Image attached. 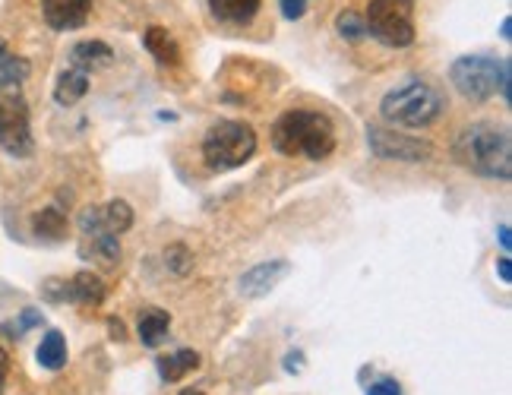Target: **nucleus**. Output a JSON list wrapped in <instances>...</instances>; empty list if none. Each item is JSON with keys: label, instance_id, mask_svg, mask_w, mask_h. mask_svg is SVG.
Returning <instances> with one entry per match:
<instances>
[{"label": "nucleus", "instance_id": "nucleus-1", "mask_svg": "<svg viewBox=\"0 0 512 395\" xmlns=\"http://www.w3.org/2000/svg\"><path fill=\"white\" fill-rule=\"evenodd\" d=\"M452 155L462 168L487 177V181H509L512 177V136L503 124H468L452 143Z\"/></svg>", "mask_w": 512, "mask_h": 395}, {"label": "nucleus", "instance_id": "nucleus-2", "mask_svg": "<svg viewBox=\"0 0 512 395\" xmlns=\"http://www.w3.org/2000/svg\"><path fill=\"white\" fill-rule=\"evenodd\" d=\"M272 146L288 158L301 155L310 162H323L336 152V127L320 111H285L272 127Z\"/></svg>", "mask_w": 512, "mask_h": 395}, {"label": "nucleus", "instance_id": "nucleus-3", "mask_svg": "<svg viewBox=\"0 0 512 395\" xmlns=\"http://www.w3.org/2000/svg\"><path fill=\"white\" fill-rule=\"evenodd\" d=\"M443 95L424 79H405L402 86L389 89L380 102L383 121L396 127H430L443 114Z\"/></svg>", "mask_w": 512, "mask_h": 395}, {"label": "nucleus", "instance_id": "nucleus-4", "mask_svg": "<svg viewBox=\"0 0 512 395\" xmlns=\"http://www.w3.org/2000/svg\"><path fill=\"white\" fill-rule=\"evenodd\" d=\"M256 152V133L241 121L212 124L203 140V162L212 171H234L247 165Z\"/></svg>", "mask_w": 512, "mask_h": 395}, {"label": "nucleus", "instance_id": "nucleus-5", "mask_svg": "<svg viewBox=\"0 0 512 395\" xmlns=\"http://www.w3.org/2000/svg\"><path fill=\"white\" fill-rule=\"evenodd\" d=\"M411 16H415V0H370L364 26H367V35L377 38L380 45L408 48L415 42Z\"/></svg>", "mask_w": 512, "mask_h": 395}, {"label": "nucleus", "instance_id": "nucleus-6", "mask_svg": "<svg viewBox=\"0 0 512 395\" xmlns=\"http://www.w3.org/2000/svg\"><path fill=\"white\" fill-rule=\"evenodd\" d=\"M449 79L456 92L468 102H490L497 95L500 86V61L487 54H468L459 57L456 64L449 67Z\"/></svg>", "mask_w": 512, "mask_h": 395}, {"label": "nucleus", "instance_id": "nucleus-7", "mask_svg": "<svg viewBox=\"0 0 512 395\" xmlns=\"http://www.w3.org/2000/svg\"><path fill=\"white\" fill-rule=\"evenodd\" d=\"M0 146L13 158H29L35 149L29 127V105L16 92H0Z\"/></svg>", "mask_w": 512, "mask_h": 395}, {"label": "nucleus", "instance_id": "nucleus-8", "mask_svg": "<svg viewBox=\"0 0 512 395\" xmlns=\"http://www.w3.org/2000/svg\"><path fill=\"white\" fill-rule=\"evenodd\" d=\"M367 143L373 155L389 158V162H427L433 155V143L389 127H367Z\"/></svg>", "mask_w": 512, "mask_h": 395}, {"label": "nucleus", "instance_id": "nucleus-9", "mask_svg": "<svg viewBox=\"0 0 512 395\" xmlns=\"http://www.w3.org/2000/svg\"><path fill=\"white\" fill-rule=\"evenodd\" d=\"M45 294L54 301H70V304H83V307H95L105 301V282L98 279L95 272H80L73 275L70 282H51L45 285Z\"/></svg>", "mask_w": 512, "mask_h": 395}, {"label": "nucleus", "instance_id": "nucleus-10", "mask_svg": "<svg viewBox=\"0 0 512 395\" xmlns=\"http://www.w3.org/2000/svg\"><path fill=\"white\" fill-rule=\"evenodd\" d=\"M42 13L54 32H73L86 26L92 0H42Z\"/></svg>", "mask_w": 512, "mask_h": 395}, {"label": "nucleus", "instance_id": "nucleus-11", "mask_svg": "<svg viewBox=\"0 0 512 395\" xmlns=\"http://www.w3.org/2000/svg\"><path fill=\"white\" fill-rule=\"evenodd\" d=\"M288 275V263L285 260H272V263H260V266H253L241 275V294L244 298H263V294H269L275 285H279L282 279Z\"/></svg>", "mask_w": 512, "mask_h": 395}, {"label": "nucleus", "instance_id": "nucleus-12", "mask_svg": "<svg viewBox=\"0 0 512 395\" xmlns=\"http://www.w3.org/2000/svg\"><path fill=\"white\" fill-rule=\"evenodd\" d=\"M263 0H209V10L212 16L219 19V23H228V26H244L250 19L260 13Z\"/></svg>", "mask_w": 512, "mask_h": 395}, {"label": "nucleus", "instance_id": "nucleus-13", "mask_svg": "<svg viewBox=\"0 0 512 395\" xmlns=\"http://www.w3.org/2000/svg\"><path fill=\"white\" fill-rule=\"evenodd\" d=\"M29 61L26 57H16L7 42L0 38V92H16L19 86L26 83V76H29Z\"/></svg>", "mask_w": 512, "mask_h": 395}, {"label": "nucleus", "instance_id": "nucleus-14", "mask_svg": "<svg viewBox=\"0 0 512 395\" xmlns=\"http://www.w3.org/2000/svg\"><path fill=\"white\" fill-rule=\"evenodd\" d=\"M86 92H89V73L80 67L64 70L54 83V98H57V105H64V108H73Z\"/></svg>", "mask_w": 512, "mask_h": 395}, {"label": "nucleus", "instance_id": "nucleus-15", "mask_svg": "<svg viewBox=\"0 0 512 395\" xmlns=\"http://www.w3.org/2000/svg\"><path fill=\"white\" fill-rule=\"evenodd\" d=\"M200 354L184 348V351H174V354H159V361H155V367H159V377L165 383H177L184 380L187 373H193L196 367H200Z\"/></svg>", "mask_w": 512, "mask_h": 395}, {"label": "nucleus", "instance_id": "nucleus-16", "mask_svg": "<svg viewBox=\"0 0 512 395\" xmlns=\"http://www.w3.org/2000/svg\"><path fill=\"white\" fill-rule=\"evenodd\" d=\"M168 329H171V316L159 307H149L140 313V323H136V332H140V342L146 348H159L168 339Z\"/></svg>", "mask_w": 512, "mask_h": 395}, {"label": "nucleus", "instance_id": "nucleus-17", "mask_svg": "<svg viewBox=\"0 0 512 395\" xmlns=\"http://www.w3.org/2000/svg\"><path fill=\"white\" fill-rule=\"evenodd\" d=\"M143 45L162 67H174L177 61H181V48H177V42L162 26H149L146 35H143Z\"/></svg>", "mask_w": 512, "mask_h": 395}, {"label": "nucleus", "instance_id": "nucleus-18", "mask_svg": "<svg viewBox=\"0 0 512 395\" xmlns=\"http://www.w3.org/2000/svg\"><path fill=\"white\" fill-rule=\"evenodd\" d=\"M80 250L86 260H95L102 266H114L121 260V244H117V234H89L80 241Z\"/></svg>", "mask_w": 512, "mask_h": 395}, {"label": "nucleus", "instance_id": "nucleus-19", "mask_svg": "<svg viewBox=\"0 0 512 395\" xmlns=\"http://www.w3.org/2000/svg\"><path fill=\"white\" fill-rule=\"evenodd\" d=\"M70 61H73V67L92 73L98 67H108L114 61V51L105 42H80V45H73Z\"/></svg>", "mask_w": 512, "mask_h": 395}, {"label": "nucleus", "instance_id": "nucleus-20", "mask_svg": "<svg viewBox=\"0 0 512 395\" xmlns=\"http://www.w3.org/2000/svg\"><path fill=\"white\" fill-rule=\"evenodd\" d=\"M35 358L45 370H64L67 367V339L57 329H48L42 345L35 351Z\"/></svg>", "mask_w": 512, "mask_h": 395}, {"label": "nucleus", "instance_id": "nucleus-21", "mask_svg": "<svg viewBox=\"0 0 512 395\" xmlns=\"http://www.w3.org/2000/svg\"><path fill=\"white\" fill-rule=\"evenodd\" d=\"M32 228H35L38 237H42V241H64V237H67V219H64V212L57 206L35 212L32 215Z\"/></svg>", "mask_w": 512, "mask_h": 395}, {"label": "nucleus", "instance_id": "nucleus-22", "mask_svg": "<svg viewBox=\"0 0 512 395\" xmlns=\"http://www.w3.org/2000/svg\"><path fill=\"white\" fill-rule=\"evenodd\" d=\"M102 219L111 234H124L133 228V209L124 200H111L108 206H102Z\"/></svg>", "mask_w": 512, "mask_h": 395}, {"label": "nucleus", "instance_id": "nucleus-23", "mask_svg": "<svg viewBox=\"0 0 512 395\" xmlns=\"http://www.w3.org/2000/svg\"><path fill=\"white\" fill-rule=\"evenodd\" d=\"M336 26H339V35H342V38H348V42H358V38H364V35H367L364 16H358L354 10H345V13H339Z\"/></svg>", "mask_w": 512, "mask_h": 395}, {"label": "nucleus", "instance_id": "nucleus-24", "mask_svg": "<svg viewBox=\"0 0 512 395\" xmlns=\"http://www.w3.org/2000/svg\"><path fill=\"white\" fill-rule=\"evenodd\" d=\"M165 263L174 275H187L190 272V250L184 244H174L165 250Z\"/></svg>", "mask_w": 512, "mask_h": 395}, {"label": "nucleus", "instance_id": "nucleus-25", "mask_svg": "<svg viewBox=\"0 0 512 395\" xmlns=\"http://www.w3.org/2000/svg\"><path fill=\"white\" fill-rule=\"evenodd\" d=\"M42 323V313L38 310H26L19 320H13V323H4V332L7 335H13V339H19V335H26L29 332V326H38Z\"/></svg>", "mask_w": 512, "mask_h": 395}, {"label": "nucleus", "instance_id": "nucleus-26", "mask_svg": "<svg viewBox=\"0 0 512 395\" xmlns=\"http://www.w3.org/2000/svg\"><path fill=\"white\" fill-rule=\"evenodd\" d=\"M500 95H503V102L509 105L512 102V64L509 61H500Z\"/></svg>", "mask_w": 512, "mask_h": 395}, {"label": "nucleus", "instance_id": "nucleus-27", "mask_svg": "<svg viewBox=\"0 0 512 395\" xmlns=\"http://www.w3.org/2000/svg\"><path fill=\"white\" fill-rule=\"evenodd\" d=\"M279 7H282V16L285 19H301L307 13V0H279Z\"/></svg>", "mask_w": 512, "mask_h": 395}, {"label": "nucleus", "instance_id": "nucleus-28", "mask_svg": "<svg viewBox=\"0 0 512 395\" xmlns=\"http://www.w3.org/2000/svg\"><path fill=\"white\" fill-rule=\"evenodd\" d=\"M367 395H402V386L392 380V377H383V380H377V383L370 386Z\"/></svg>", "mask_w": 512, "mask_h": 395}, {"label": "nucleus", "instance_id": "nucleus-29", "mask_svg": "<svg viewBox=\"0 0 512 395\" xmlns=\"http://www.w3.org/2000/svg\"><path fill=\"white\" fill-rule=\"evenodd\" d=\"M7 373H10V358H7V351L0 348V395L7 389Z\"/></svg>", "mask_w": 512, "mask_h": 395}, {"label": "nucleus", "instance_id": "nucleus-30", "mask_svg": "<svg viewBox=\"0 0 512 395\" xmlns=\"http://www.w3.org/2000/svg\"><path fill=\"white\" fill-rule=\"evenodd\" d=\"M108 329H111V339H114V342H124V339H127L124 323L117 320V316H111V320H108Z\"/></svg>", "mask_w": 512, "mask_h": 395}, {"label": "nucleus", "instance_id": "nucleus-31", "mask_svg": "<svg viewBox=\"0 0 512 395\" xmlns=\"http://www.w3.org/2000/svg\"><path fill=\"white\" fill-rule=\"evenodd\" d=\"M497 272H500V282H506V285L512 282V266H509V256L506 253L497 260Z\"/></svg>", "mask_w": 512, "mask_h": 395}, {"label": "nucleus", "instance_id": "nucleus-32", "mask_svg": "<svg viewBox=\"0 0 512 395\" xmlns=\"http://www.w3.org/2000/svg\"><path fill=\"white\" fill-rule=\"evenodd\" d=\"M500 247H503V253H509V247H512V241H509V225H500Z\"/></svg>", "mask_w": 512, "mask_h": 395}, {"label": "nucleus", "instance_id": "nucleus-33", "mask_svg": "<svg viewBox=\"0 0 512 395\" xmlns=\"http://www.w3.org/2000/svg\"><path fill=\"white\" fill-rule=\"evenodd\" d=\"M509 26H512V23H509V16H506V19H503V38H509V35H512V29H509Z\"/></svg>", "mask_w": 512, "mask_h": 395}, {"label": "nucleus", "instance_id": "nucleus-34", "mask_svg": "<svg viewBox=\"0 0 512 395\" xmlns=\"http://www.w3.org/2000/svg\"><path fill=\"white\" fill-rule=\"evenodd\" d=\"M181 395H206V392H200V389H184Z\"/></svg>", "mask_w": 512, "mask_h": 395}]
</instances>
